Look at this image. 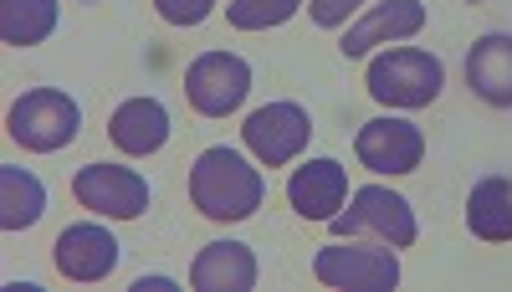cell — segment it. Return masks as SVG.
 I'll use <instances>...</instances> for the list:
<instances>
[{"mask_svg": "<svg viewBox=\"0 0 512 292\" xmlns=\"http://www.w3.org/2000/svg\"><path fill=\"white\" fill-rule=\"evenodd\" d=\"M446 88L441 57L420 47H390L369 62V93L390 108H431Z\"/></svg>", "mask_w": 512, "mask_h": 292, "instance_id": "cell-2", "label": "cell"}, {"mask_svg": "<svg viewBox=\"0 0 512 292\" xmlns=\"http://www.w3.org/2000/svg\"><path fill=\"white\" fill-rule=\"evenodd\" d=\"M72 195L82 211H98L113 221H134L149 211V185L139 170H123V164H82L72 175Z\"/></svg>", "mask_w": 512, "mask_h": 292, "instance_id": "cell-8", "label": "cell"}, {"mask_svg": "<svg viewBox=\"0 0 512 292\" xmlns=\"http://www.w3.org/2000/svg\"><path fill=\"white\" fill-rule=\"evenodd\" d=\"M466 88L492 108H512V36L492 31L466 52Z\"/></svg>", "mask_w": 512, "mask_h": 292, "instance_id": "cell-14", "label": "cell"}, {"mask_svg": "<svg viewBox=\"0 0 512 292\" xmlns=\"http://www.w3.org/2000/svg\"><path fill=\"white\" fill-rule=\"evenodd\" d=\"M57 31V0H0V36L6 47H36Z\"/></svg>", "mask_w": 512, "mask_h": 292, "instance_id": "cell-18", "label": "cell"}, {"mask_svg": "<svg viewBox=\"0 0 512 292\" xmlns=\"http://www.w3.org/2000/svg\"><path fill=\"white\" fill-rule=\"evenodd\" d=\"M359 6H369V0H313V21L318 26H344Z\"/></svg>", "mask_w": 512, "mask_h": 292, "instance_id": "cell-21", "label": "cell"}, {"mask_svg": "<svg viewBox=\"0 0 512 292\" xmlns=\"http://www.w3.org/2000/svg\"><path fill=\"white\" fill-rule=\"evenodd\" d=\"M420 26H425V6H420V0H384V6H374L359 26L344 31L338 52L354 62V57H369L374 47H384V41H405V36H415Z\"/></svg>", "mask_w": 512, "mask_h": 292, "instance_id": "cell-12", "label": "cell"}, {"mask_svg": "<svg viewBox=\"0 0 512 292\" xmlns=\"http://www.w3.org/2000/svg\"><path fill=\"white\" fill-rule=\"evenodd\" d=\"M241 139L267 170H282V164H292L297 154L308 149L313 118H308V108H297V103H267V108H256L241 123Z\"/></svg>", "mask_w": 512, "mask_h": 292, "instance_id": "cell-7", "label": "cell"}, {"mask_svg": "<svg viewBox=\"0 0 512 292\" xmlns=\"http://www.w3.org/2000/svg\"><path fill=\"white\" fill-rule=\"evenodd\" d=\"M466 226L482 241H512V180L487 175L466 195Z\"/></svg>", "mask_w": 512, "mask_h": 292, "instance_id": "cell-16", "label": "cell"}, {"mask_svg": "<svg viewBox=\"0 0 512 292\" xmlns=\"http://www.w3.org/2000/svg\"><path fill=\"white\" fill-rule=\"evenodd\" d=\"M52 257H57V272L67 282H103L113 267H118V241L93 226V221H82V226H67L52 246Z\"/></svg>", "mask_w": 512, "mask_h": 292, "instance_id": "cell-11", "label": "cell"}, {"mask_svg": "<svg viewBox=\"0 0 512 292\" xmlns=\"http://www.w3.org/2000/svg\"><path fill=\"white\" fill-rule=\"evenodd\" d=\"M297 6H303V0H231L226 16H231V26H236V31H267V26L292 21V16H297Z\"/></svg>", "mask_w": 512, "mask_h": 292, "instance_id": "cell-19", "label": "cell"}, {"mask_svg": "<svg viewBox=\"0 0 512 292\" xmlns=\"http://www.w3.org/2000/svg\"><path fill=\"white\" fill-rule=\"evenodd\" d=\"M47 211V190L31 170H16V164H0V226L6 231H26L41 221Z\"/></svg>", "mask_w": 512, "mask_h": 292, "instance_id": "cell-17", "label": "cell"}, {"mask_svg": "<svg viewBox=\"0 0 512 292\" xmlns=\"http://www.w3.org/2000/svg\"><path fill=\"white\" fill-rule=\"evenodd\" d=\"M190 200L205 221H246L262 211L267 180L236 149H205L190 170Z\"/></svg>", "mask_w": 512, "mask_h": 292, "instance_id": "cell-1", "label": "cell"}, {"mask_svg": "<svg viewBox=\"0 0 512 292\" xmlns=\"http://www.w3.org/2000/svg\"><path fill=\"white\" fill-rule=\"evenodd\" d=\"M77 129H82V113H77V103H72L67 93H57V88H31V93H21V98L11 103V113H6V134H11L21 149H31V154L67 149V144L77 139Z\"/></svg>", "mask_w": 512, "mask_h": 292, "instance_id": "cell-3", "label": "cell"}, {"mask_svg": "<svg viewBox=\"0 0 512 292\" xmlns=\"http://www.w3.org/2000/svg\"><path fill=\"white\" fill-rule=\"evenodd\" d=\"M287 200L303 221H333L349 200V175L338 159H308L303 170H292L287 180Z\"/></svg>", "mask_w": 512, "mask_h": 292, "instance_id": "cell-10", "label": "cell"}, {"mask_svg": "<svg viewBox=\"0 0 512 292\" xmlns=\"http://www.w3.org/2000/svg\"><path fill=\"white\" fill-rule=\"evenodd\" d=\"M328 226H333V236H359V231H369L374 241H390L395 252H400V246H415V211H410V200L395 195V190H384V185L354 190L349 211H338Z\"/></svg>", "mask_w": 512, "mask_h": 292, "instance_id": "cell-5", "label": "cell"}, {"mask_svg": "<svg viewBox=\"0 0 512 292\" xmlns=\"http://www.w3.org/2000/svg\"><path fill=\"white\" fill-rule=\"evenodd\" d=\"M359 159L369 164L374 175H410L420 170V159H425V134H420V123L410 118H374L359 129L354 139Z\"/></svg>", "mask_w": 512, "mask_h": 292, "instance_id": "cell-9", "label": "cell"}, {"mask_svg": "<svg viewBox=\"0 0 512 292\" xmlns=\"http://www.w3.org/2000/svg\"><path fill=\"white\" fill-rule=\"evenodd\" d=\"M154 11L169 26H200L210 11H216V0H154Z\"/></svg>", "mask_w": 512, "mask_h": 292, "instance_id": "cell-20", "label": "cell"}, {"mask_svg": "<svg viewBox=\"0 0 512 292\" xmlns=\"http://www.w3.org/2000/svg\"><path fill=\"white\" fill-rule=\"evenodd\" d=\"M195 292H251L256 287V257L241 241H210L190 267Z\"/></svg>", "mask_w": 512, "mask_h": 292, "instance_id": "cell-13", "label": "cell"}, {"mask_svg": "<svg viewBox=\"0 0 512 292\" xmlns=\"http://www.w3.org/2000/svg\"><path fill=\"white\" fill-rule=\"evenodd\" d=\"M313 277L323 287H344V292H390L400 282V257L390 252V241L354 246L349 236H338L313 257Z\"/></svg>", "mask_w": 512, "mask_h": 292, "instance_id": "cell-4", "label": "cell"}, {"mask_svg": "<svg viewBox=\"0 0 512 292\" xmlns=\"http://www.w3.org/2000/svg\"><path fill=\"white\" fill-rule=\"evenodd\" d=\"M108 139L123 154H154V149H164V139H169L164 103L159 98H128V103H118L113 118H108Z\"/></svg>", "mask_w": 512, "mask_h": 292, "instance_id": "cell-15", "label": "cell"}, {"mask_svg": "<svg viewBox=\"0 0 512 292\" xmlns=\"http://www.w3.org/2000/svg\"><path fill=\"white\" fill-rule=\"evenodd\" d=\"M251 93V67L236 52H205L185 67V98L205 118H226Z\"/></svg>", "mask_w": 512, "mask_h": 292, "instance_id": "cell-6", "label": "cell"}]
</instances>
